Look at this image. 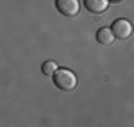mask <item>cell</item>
Instances as JSON below:
<instances>
[{"instance_id": "cell-4", "label": "cell", "mask_w": 134, "mask_h": 127, "mask_svg": "<svg viewBox=\"0 0 134 127\" xmlns=\"http://www.w3.org/2000/svg\"><path fill=\"white\" fill-rule=\"evenodd\" d=\"M84 5L90 13L95 14H102L109 7V0H84Z\"/></svg>"}, {"instance_id": "cell-6", "label": "cell", "mask_w": 134, "mask_h": 127, "mask_svg": "<svg viewBox=\"0 0 134 127\" xmlns=\"http://www.w3.org/2000/svg\"><path fill=\"white\" fill-rule=\"evenodd\" d=\"M55 70H57V64L54 63V61H45V63H43V66H41V72L45 75H48V77L55 74Z\"/></svg>"}, {"instance_id": "cell-3", "label": "cell", "mask_w": 134, "mask_h": 127, "mask_svg": "<svg viewBox=\"0 0 134 127\" xmlns=\"http://www.w3.org/2000/svg\"><path fill=\"white\" fill-rule=\"evenodd\" d=\"M111 32H113L114 38H118V40H127V38H131V34H132V25H131V21L120 18V20L113 21Z\"/></svg>"}, {"instance_id": "cell-5", "label": "cell", "mask_w": 134, "mask_h": 127, "mask_svg": "<svg viewBox=\"0 0 134 127\" xmlns=\"http://www.w3.org/2000/svg\"><path fill=\"white\" fill-rule=\"evenodd\" d=\"M97 41L100 43V45H111L114 41V36L111 29H107V27H102V29H98L97 32Z\"/></svg>"}, {"instance_id": "cell-1", "label": "cell", "mask_w": 134, "mask_h": 127, "mask_svg": "<svg viewBox=\"0 0 134 127\" xmlns=\"http://www.w3.org/2000/svg\"><path fill=\"white\" fill-rule=\"evenodd\" d=\"M54 82H55V86L61 90V91H64V93H70V91H73L75 88H77V77H75V74H73L72 70H66V68H57L55 70V74H54Z\"/></svg>"}, {"instance_id": "cell-2", "label": "cell", "mask_w": 134, "mask_h": 127, "mask_svg": "<svg viewBox=\"0 0 134 127\" xmlns=\"http://www.w3.org/2000/svg\"><path fill=\"white\" fill-rule=\"evenodd\" d=\"M55 7L63 16H68V18L77 16L79 11H81L79 0H55Z\"/></svg>"}]
</instances>
